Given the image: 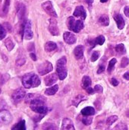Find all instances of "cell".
Here are the masks:
<instances>
[{"label":"cell","instance_id":"obj_1","mask_svg":"<svg viewBox=\"0 0 129 130\" xmlns=\"http://www.w3.org/2000/svg\"><path fill=\"white\" fill-rule=\"evenodd\" d=\"M30 107L33 111L40 114H46L49 111V108L45 105V98L40 94H37L30 103Z\"/></svg>","mask_w":129,"mask_h":130},{"label":"cell","instance_id":"obj_2","mask_svg":"<svg viewBox=\"0 0 129 130\" xmlns=\"http://www.w3.org/2000/svg\"><path fill=\"white\" fill-rule=\"evenodd\" d=\"M41 82L37 75L30 72L24 75L22 78V85L25 88H36L40 85Z\"/></svg>","mask_w":129,"mask_h":130},{"label":"cell","instance_id":"obj_3","mask_svg":"<svg viewBox=\"0 0 129 130\" xmlns=\"http://www.w3.org/2000/svg\"><path fill=\"white\" fill-rule=\"evenodd\" d=\"M66 57L63 56L61 59H59L56 62V72L59 75V78L60 80H64L68 75V72L66 69Z\"/></svg>","mask_w":129,"mask_h":130},{"label":"cell","instance_id":"obj_4","mask_svg":"<svg viewBox=\"0 0 129 130\" xmlns=\"http://www.w3.org/2000/svg\"><path fill=\"white\" fill-rule=\"evenodd\" d=\"M67 25L70 30L74 31L75 33L80 32L84 28V22L83 20H78L76 21L74 17L71 16L67 20Z\"/></svg>","mask_w":129,"mask_h":130},{"label":"cell","instance_id":"obj_5","mask_svg":"<svg viewBox=\"0 0 129 130\" xmlns=\"http://www.w3.org/2000/svg\"><path fill=\"white\" fill-rule=\"evenodd\" d=\"M25 95H26L25 91L22 88H19L13 92L11 95V100L14 104H17L20 103L25 98Z\"/></svg>","mask_w":129,"mask_h":130},{"label":"cell","instance_id":"obj_6","mask_svg":"<svg viewBox=\"0 0 129 130\" xmlns=\"http://www.w3.org/2000/svg\"><path fill=\"white\" fill-rule=\"evenodd\" d=\"M52 69H53V67H52V63L49 62H48V61H46V62L41 63V64L39 65L38 67H37L38 73H39L40 75H46V74L49 73L50 72H52Z\"/></svg>","mask_w":129,"mask_h":130},{"label":"cell","instance_id":"obj_7","mask_svg":"<svg viewBox=\"0 0 129 130\" xmlns=\"http://www.w3.org/2000/svg\"><path fill=\"white\" fill-rule=\"evenodd\" d=\"M12 121V116L9 111L7 110H0V123L2 124H9Z\"/></svg>","mask_w":129,"mask_h":130},{"label":"cell","instance_id":"obj_8","mask_svg":"<svg viewBox=\"0 0 129 130\" xmlns=\"http://www.w3.org/2000/svg\"><path fill=\"white\" fill-rule=\"evenodd\" d=\"M42 8H43V10L50 16L53 17V18H57L58 15L53 8L52 3L51 1H46L45 2H43L42 4Z\"/></svg>","mask_w":129,"mask_h":130},{"label":"cell","instance_id":"obj_9","mask_svg":"<svg viewBox=\"0 0 129 130\" xmlns=\"http://www.w3.org/2000/svg\"><path fill=\"white\" fill-rule=\"evenodd\" d=\"M49 30L50 34L53 36H58L59 34V30L57 21L55 18H52L49 20Z\"/></svg>","mask_w":129,"mask_h":130},{"label":"cell","instance_id":"obj_10","mask_svg":"<svg viewBox=\"0 0 129 130\" xmlns=\"http://www.w3.org/2000/svg\"><path fill=\"white\" fill-rule=\"evenodd\" d=\"M24 36L26 40H31L33 38V34L32 28H31V21L30 20H28L25 22Z\"/></svg>","mask_w":129,"mask_h":130},{"label":"cell","instance_id":"obj_11","mask_svg":"<svg viewBox=\"0 0 129 130\" xmlns=\"http://www.w3.org/2000/svg\"><path fill=\"white\" fill-rule=\"evenodd\" d=\"M59 75L57 73H52L51 75H47L45 78H44V81H45V84L47 86H50V85H52L53 84H55L57 80L59 79Z\"/></svg>","mask_w":129,"mask_h":130},{"label":"cell","instance_id":"obj_12","mask_svg":"<svg viewBox=\"0 0 129 130\" xmlns=\"http://www.w3.org/2000/svg\"><path fill=\"white\" fill-rule=\"evenodd\" d=\"M63 38L64 40L66 43L68 44H74L76 43V37L74 34L71 33V32H65L63 34Z\"/></svg>","mask_w":129,"mask_h":130},{"label":"cell","instance_id":"obj_13","mask_svg":"<svg viewBox=\"0 0 129 130\" xmlns=\"http://www.w3.org/2000/svg\"><path fill=\"white\" fill-rule=\"evenodd\" d=\"M74 16L81 18L82 20H85L86 17H87V13H86L84 8L82 5L76 7L75 10L74 11Z\"/></svg>","mask_w":129,"mask_h":130},{"label":"cell","instance_id":"obj_14","mask_svg":"<svg viewBox=\"0 0 129 130\" xmlns=\"http://www.w3.org/2000/svg\"><path fill=\"white\" fill-rule=\"evenodd\" d=\"M61 130H75L73 122L68 118H65L62 120Z\"/></svg>","mask_w":129,"mask_h":130},{"label":"cell","instance_id":"obj_15","mask_svg":"<svg viewBox=\"0 0 129 130\" xmlns=\"http://www.w3.org/2000/svg\"><path fill=\"white\" fill-rule=\"evenodd\" d=\"M26 12V8L24 4L20 3L17 5V14L18 17V19L20 21H23L25 16Z\"/></svg>","mask_w":129,"mask_h":130},{"label":"cell","instance_id":"obj_16","mask_svg":"<svg viewBox=\"0 0 129 130\" xmlns=\"http://www.w3.org/2000/svg\"><path fill=\"white\" fill-rule=\"evenodd\" d=\"M113 18H114V20L116 21V24H117L118 28L120 30L123 29L125 27V20L122 18V16L120 14H115Z\"/></svg>","mask_w":129,"mask_h":130},{"label":"cell","instance_id":"obj_17","mask_svg":"<svg viewBox=\"0 0 129 130\" xmlns=\"http://www.w3.org/2000/svg\"><path fill=\"white\" fill-rule=\"evenodd\" d=\"M74 55L77 59H81L84 56V46L79 45L76 46L74 50Z\"/></svg>","mask_w":129,"mask_h":130},{"label":"cell","instance_id":"obj_18","mask_svg":"<svg viewBox=\"0 0 129 130\" xmlns=\"http://www.w3.org/2000/svg\"><path fill=\"white\" fill-rule=\"evenodd\" d=\"M90 85H91V79L89 76H84L83 78H82V82H81V87L87 90L88 88H90Z\"/></svg>","mask_w":129,"mask_h":130},{"label":"cell","instance_id":"obj_19","mask_svg":"<svg viewBox=\"0 0 129 130\" xmlns=\"http://www.w3.org/2000/svg\"><path fill=\"white\" fill-rule=\"evenodd\" d=\"M81 113L83 116H93L95 114V110L92 107H87L81 110Z\"/></svg>","mask_w":129,"mask_h":130},{"label":"cell","instance_id":"obj_20","mask_svg":"<svg viewBox=\"0 0 129 130\" xmlns=\"http://www.w3.org/2000/svg\"><path fill=\"white\" fill-rule=\"evenodd\" d=\"M57 48V45L56 43L52 42V41H49L47 43H46L45 46H44V49L46 52H51L55 50Z\"/></svg>","mask_w":129,"mask_h":130},{"label":"cell","instance_id":"obj_21","mask_svg":"<svg viewBox=\"0 0 129 130\" xmlns=\"http://www.w3.org/2000/svg\"><path fill=\"white\" fill-rule=\"evenodd\" d=\"M11 130H26V124L25 120H22L19 121L17 123L14 125L11 128Z\"/></svg>","mask_w":129,"mask_h":130},{"label":"cell","instance_id":"obj_22","mask_svg":"<svg viewBox=\"0 0 129 130\" xmlns=\"http://www.w3.org/2000/svg\"><path fill=\"white\" fill-rule=\"evenodd\" d=\"M59 90V85H53L52 87H50L49 88H47L46 91H45V94L46 95H48V96H50V95H54Z\"/></svg>","mask_w":129,"mask_h":130},{"label":"cell","instance_id":"obj_23","mask_svg":"<svg viewBox=\"0 0 129 130\" xmlns=\"http://www.w3.org/2000/svg\"><path fill=\"white\" fill-rule=\"evenodd\" d=\"M85 100H87V98H86L85 96H84V95H82V94H79V95H78L77 97H75V98L73 99V101H72V104H73L74 106H75V107H78V104H79L81 101H85Z\"/></svg>","mask_w":129,"mask_h":130},{"label":"cell","instance_id":"obj_24","mask_svg":"<svg viewBox=\"0 0 129 130\" xmlns=\"http://www.w3.org/2000/svg\"><path fill=\"white\" fill-rule=\"evenodd\" d=\"M4 44L6 46L7 50L8 51H11L13 50V48L14 47V44L13 43V41L11 40V39L10 37H7L5 38V40H4Z\"/></svg>","mask_w":129,"mask_h":130},{"label":"cell","instance_id":"obj_25","mask_svg":"<svg viewBox=\"0 0 129 130\" xmlns=\"http://www.w3.org/2000/svg\"><path fill=\"white\" fill-rule=\"evenodd\" d=\"M99 23L103 25V26H108L109 24V17L106 15V14H103V15H101L98 20Z\"/></svg>","mask_w":129,"mask_h":130},{"label":"cell","instance_id":"obj_26","mask_svg":"<svg viewBox=\"0 0 129 130\" xmlns=\"http://www.w3.org/2000/svg\"><path fill=\"white\" fill-rule=\"evenodd\" d=\"M116 51L119 55H123L126 53V50L123 43H119L116 46Z\"/></svg>","mask_w":129,"mask_h":130},{"label":"cell","instance_id":"obj_27","mask_svg":"<svg viewBox=\"0 0 129 130\" xmlns=\"http://www.w3.org/2000/svg\"><path fill=\"white\" fill-rule=\"evenodd\" d=\"M43 130H58L56 125L53 123H45L43 125Z\"/></svg>","mask_w":129,"mask_h":130},{"label":"cell","instance_id":"obj_28","mask_svg":"<svg viewBox=\"0 0 129 130\" xmlns=\"http://www.w3.org/2000/svg\"><path fill=\"white\" fill-rule=\"evenodd\" d=\"M92 122H93V117H91V116H84V117L82 118V123L86 126L90 125Z\"/></svg>","mask_w":129,"mask_h":130},{"label":"cell","instance_id":"obj_29","mask_svg":"<svg viewBox=\"0 0 129 130\" xmlns=\"http://www.w3.org/2000/svg\"><path fill=\"white\" fill-rule=\"evenodd\" d=\"M10 3H11V0H5L4 5H3V8H2V11H3V13L5 14L8 12Z\"/></svg>","mask_w":129,"mask_h":130},{"label":"cell","instance_id":"obj_30","mask_svg":"<svg viewBox=\"0 0 129 130\" xmlns=\"http://www.w3.org/2000/svg\"><path fill=\"white\" fill-rule=\"evenodd\" d=\"M6 34H7V30L4 26L0 24V40H3L6 37Z\"/></svg>","mask_w":129,"mask_h":130},{"label":"cell","instance_id":"obj_31","mask_svg":"<svg viewBox=\"0 0 129 130\" xmlns=\"http://www.w3.org/2000/svg\"><path fill=\"white\" fill-rule=\"evenodd\" d=\"M116 62H117V60H116V59H115V58H113V59H112L110 60V62H109V66H108V72H109V73H110V72L113 71V68H114V66L116 65Z\"/></svg>","mask_w":129,"mask_h":130},{"label":"cell","instance_id":"obj_32","mask_svg":"<svg viewBox=\"0 0 129 130\" xmlns=\"http://www.w3.org/2000/svg\"><path fill=\"white\" fill-rule=\"evenodd\" d=\"M118 120V116H111V117H109L108 119H107V120H106V123H107V125L108 126H111V125H113L116 120Z\"/></svg>","mask_w":129,"mask_h":130},{"label":"cell","instance_id":"obj_33","mask_svg":"<svg viewBox=\"0 0 129 130\" xmlns=\"http://www.w3.org/2000/svg\"><path fill=\"white\" fill-rule=\"evenodd\" d=\"M95 42H96V44H98V45H103L105 42V37L103 35H100L99 37H97L96 39H95Z\"/></svg>","mask_w":129,"mask_h":130},{"label":"cell","instance_id":"obj_34","mask_svg":"<svg viewBox=\"0 0 129 130\" xmlns=\"http://www.w3.org/2000/svg\"><path fill=\"white\" fill-rule=\"evenodd\" d=\"M115 129L116 130H128V126L126 124H125L123 123H120L118 125H116Z\"/></svg>","mask_w":129,"mask_h":130},{"label":"cell","instance_id":"obj_35","mask_svg":"<svg viewBox=\"0 0 129 130\" xmlns=\"http://www.w3.org/2000/svg\"><path fill=\"white\" fill-rule=\"evenodd\" d=\"M105 70V62L103 63V61L100 62V65H99V67H98V70H97V74H101L104 72Z\"/></svg>","mask_w":129,"mask_h":130},{"label":"cell","instance_id":"obj_36","mask_svg":"<svg viewBox=\"0 0 129 130\" xmlns=\"http://www.w3.org/2000/svg\"><path fill=\"white\" fill-rule=\"evenodd\" d=\"M100 57V53L97 52V51H94L91 56V58H90V60L92 62H95L98 59V58Z\"/></svg>","mask_w":129,"mask_h":130},{"label":"cell","instance_id":"obj_37","mask_svg":"<svg viewBox=\"0 0 129 130\" xmlns=\"http://www.w3.org/2000/svg\"><path fill=\"white\" fill-rule=\"evenodd\" d=\"M129 64V59L127 57H123L122 59V62H121V66L122 68H125Z\"/></svg>","mask_w":129,"mask_h":130},{"label":"cell","instance_id":"obj_38","mask_svg":"<svg viewBox=\"0 0 129 130\" xmlns=\"http://www.w3.org/2000/svg\"><path fill=\"white\" fill-rule=\"evenodd\" d=\"M103 87L101 86V85H97L95 87H94V91L95 92H97V93H100V94H101V93H103Z\"/></svg>","mask_w":129,"mask_h":130},{"label":"cell","instance_id":"obj_39","mask_svg":"<svg viewBox=\"0 0 129 130\" xmlns=\"http://www.w3.org/2000/svg\"><path fill=\"white\" fill-rule=\"evenodd\" d=\"M25 63V59H17L16 60V65L17 66H23L24 64Z\"/></svg>","mask_w":129,"mask_h":130},{"label":"cell","instance_id":"obj_40","mask_svg":"<svg viewBox=\"0 0 129 130\" xmlns=\"http://www.w3.org/2000/svg\"><path fill=\"white\" fill-rule=\"evenodd\" d=\"M110 83L113 85V86H117L118 85H119V81L117 80V79H116V78H113L112 79H111V81H110Z\"/></svg>","mask_w":129,"mask_h":130},{"label":"cell","instance_id":"obj_41","mask_svg":"<svg viewBox=\"0 0 129 130\" xmlns=\"http://www.w3.org/2000/svg\"><path fill=\"white\" fill-rule=\"evenodd\" d=\"M124 13H125V14L129 18V7L128 6H126V7H125V8H124Z\"/></svg>","mask_w":129,"mask_h":130},{"label":"cell","instance_id":"obj_42","mask_svg":"<svg viewBox=\"0 0 129 130\" xmlns=\"http://www.w3.org/2000/svg\"><path fill=\"white\" fill-rule=\"evenodd\" d=\"M86 91L89 94H94V89H93L92 88H88Z\"/></svg>","mask_w":129,"mask_h":130},{"label":"cell","instance_id":"obj_43","mask_svg":"<svg viewBox=\"0 0 129 130\" xmlns=\"http://www.w3.org/2000/svg\"><path fill=\"white\" fill-rule=\"evenodd\" d=\"M30 58H31L33 61H36V56L35 53H30Z\"/></svg>","mask_w":129,"mask_h":130},{"label":"cell","instance_id":"obj_44","mask_svg":"<svg viewBox=\"0 0 129 130\" xmlns=\"http://www.w3.org/2000/svg\"><path fill=\"white\" fill-rule=\"evenodd\" d=\"M123 78L126 80H129V71L126 72L124 75H123Z\"/></svg>","mask_w":129,"mask_h":130},{"label":"cell","instance_id":"obj_45","mask_svg":"<svg viewBox=\"0 0 129 130\" xmlns=\"http://www.w3.org/2000/svg\"><path fill=\"white\" fill-rule=\"evenodd\" d=\"M86 2L88 4L89 7L90 8L91 5H92V4H93V2H94V0H86Z\"/></svg>","mask_w":129,"mask_h":130},{"label":"cell","instance_id":"obj_46","mask_svg":"<svg viewBox=\"0 0 129 130\" xmlns=\"http://www.w3.org/2000/svg\"><path fill=\"white\" fill-rule=\"evenodd\" d=\"M4 106H5V104H4V102H3V101H2L0 99V109H2V108L4 107Z\"/></svg>","mask_w":129,"mask_h":130},{"label":"cell","instance_id":"obj_47","mask_svg":"<svg viewBox=\"0 0 129 130\" xmlns=\"http://www.w3.org/2000/svg\"><path fill=\"white\" fill-rule=\"evenodd\" d=\"M108 0H100V2H102V3H104V2H106Z\"/></svg>","mask_w":129,"mask_h":130},{"label":"cell","instance_id":"obj_48","mask_svg":"<svg viewBox=\"0 0 129 130\" xmlns=\"http://www.w3.org/2000/svg\"><path fill=\"white\" fill-rule=\"evenodd\" d=\"M126 115H127V117H129V110L127 111V113H126Z\"/></svg>","mask_w":129,"mask_h":130},{"label":"cell","instance_id":"obj_49","mask_svg":"<svg viewBox=\"0 0 129 130\" xmlns=\"http://www.w3.org/2000/svg\"><path fill=\"white\" fill-rule=\"evenodd\" d=\"M0 94H1V88H0Z\"/></svg>","mask_w":129,"mask_h":130}]
</instances>
